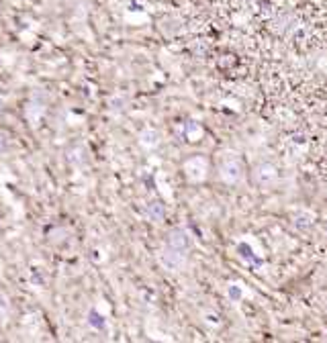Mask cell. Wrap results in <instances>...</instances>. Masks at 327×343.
<instances>
[{"mask_svg": "<svg viewBox=\"0 0 327 343\" xmlns=\"http://www.w3.org/2000/svg\"><path fill=\"white\" fill-rule=\"evenodd\" d=\"M186 252L188 249H180V247H174V245H166L162 249V256L160 262L166 270H182L186 264Z\"/></svg>", "mask_w": 327, "mask_h": 343, "instance_id": "cell-1", "label": "cell"}, {"mask_svg": "<svg viewBox=\"0 0 327 343\" xmlns=\"http://www.w3.org/2000/svg\"><path fill=\"white\" fill-rule=\"evenodd\" d=\"M219 178L227 184H237L244 180V166L237 160H225L219 168Z\"/></svg>", "mask_w": 327, "mask_h": 343, "instance_id": "cell-2", "label": "cell"}, {"mask_svg": "<svg viewBox=\"0 0 327 343\" xmlns=\"http://www.w3.org/2000/svg\"><path fill=\"white\" fill-rule=\"evenodd\" d=\"M184 172H186V178L192 180V182H198L206 176V160L196 155V158H190L186 164H184Z\"/></svg>", "mask_w": 327, "mask_h": 343, "instance_id": "cell-3", "label": "cell"}, {"mask_svg": "<svg viewBox=\"0 0 327 343\" xmlns=\"http://www.w3.org/2000/svg\"><path fill=\"white\" fill-rule=\"evenodd\" d=\"M254 178H256L258 184L266 186V184H270V182L276 180V170H274V166H270V164H262V166L256 168Z\"/></svg>", "mask_w": 327, "mask_h": 343, "instance_id": "cell-4", "label": "cell"}, {"mask_svg": "<svg viewBox=\"0 0 327 343\" xmlns=\"http://www.w3.org/2000/svg\"><path fill=\"white\" fill-rule=\"evenodd\" d=\"M168 245L180 247V249H188V245H190L188 233H184L182 229H176V231H172V233H170V237H168Z\"/></svg>", "mask_w": 327, "mask_h": 343, "instance_id": "cell-5", "label": "cell"}]
</instances>
